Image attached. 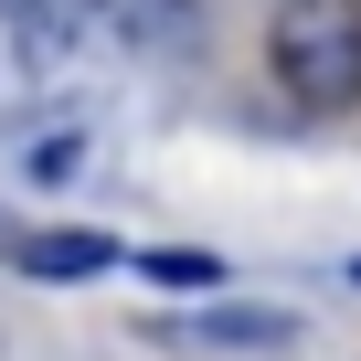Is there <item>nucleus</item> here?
I'll return each instance as SVG.
<instances>
[{
	"label": "nucleus",
	"instance_id": "39448f33",
	"mask_svg": "<svg viewBox=\"0 0 361 361\" xmlns=\"http://www.w3.org/2000/svg\"><path fill=\"white\" fill-rule=\"evenodd\" d=\"M138 276H149V287H170V298H213V287H224V255H202V245H149V255H138Z\"/></svg>",
	"mask_w": 361,
	"mask_h": 361
},
{
	"label": "nucleus",
	"instance_id": "f257e3e1",
	"mask_svg": "<svg viewBox=\"0 0 361 361\" xmlns=\"http://www.w3.org/2000/svg\"><path fill=\"white\" fill-rule=\"evenodd\" d=\"M266 54L298 106H361V0H276Z\"/></svg>",
	"mask_w": 361,
	"mask_h": 361
},
{
	"label": "nucleus",
	"instance_id": "0eeeda50",
	"mask_svg": "<svg viewBox=\"0 0 361 361\" xmlns=\"http://www.w3.org/2000/svg\"><path fill=\"white\" fill-rule=\"evenodd\" d=\"M350 287H361V255H350Z\"/></svg>",
	"mask_w": 361,
	"mask_h": 361
},
{
	"label": "nucleus",
	"instance_id": "7ed1b4c3",
	"mask_svg": "<svg viewBox=\"0 0 361 361\" xmlns=\"http://www.w3.org/2000/svg\"><path fill=\"white\" fill-rule=\"evenodd\" d=\"M170 340H202V350H276V340H298V319H287V308H202V319H180Z\"/></svg>",
	"mask_w": 361,
	"mask_h": 361
},
{
	"label": "nucleus",
	"instance_id": "20e7f679",
	"mask_svg": "<svg viewBox=\"0 0 361 361\" xmlns=\"http://www.w3.org/2000/svg\"><path fill=\"white\" fill-rule=\"evenodd\" d=\"M202 32V0H106V43H192Z\"/></svg>",
	"mask_w": 361,
	"mask_h": 361
},
{
	"label": "nucleus",
	"instance_id": "f03ea898",
	"mask_svg": "<svg viewBox=\"0 0 361 361\" xmlns=\"http://www.w3.org/2000/svg\"><path fill=\"white\" fill-rule=\"evenodd\" d=\"M11 266H22V276H43V287H75V276H106V266H117V245L64 224V234H22V245H11Z\"/></svg>",
	"mask_w": 361,
	"mask_h": 361
},
{
	"label": "nucleus",
	"instance_id": "423d86ee",
	"mask_svg": "<svg viewBox=\"0 0 361 361\" xmlns=\"http://www.w3.org/2000/svg\"><path fill=\"white\" fill-rule=\"evenodd\" d=\"M75 170H85V138H43V149H32V170H22V180H75Z\"/></svg>",
	"mask_w": 361,
	"mask_h": 361
}]
</instances>
